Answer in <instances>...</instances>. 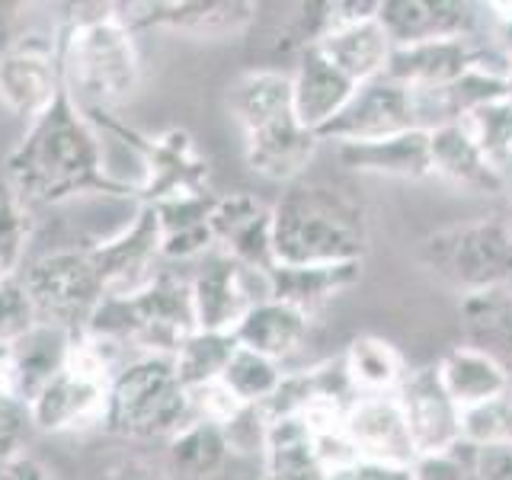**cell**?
I'll use <instances>...</instances> for the list:
<instances>
[{"label": "cell", "mask_w": 512, "mask_h": 480, "mask_svg": "<svg viewBox=\"0 0 512 480\" xmlns=\"http://www.w3.org/2000/svg\"><path fill=\"white\" fill-rule=\"evenodd\" d=\"M330 480H372V474H368V464L365 461H356V464H349V468L333 471Z\"/></svg>", "instance_id": "47"}, {"label": "cell", "mask_w": 512, "mask_h": 480, "mask_svg": "<svg viewBox=\"0 0 512 480\" xmlns=\"http://www.w3.org/2000/svg\"><path fill=\"white\" fill-rule=\"evenodd\" d=\"M32 432H36V423H32L29 400L13 391L0 394V464L23 455Z\"/></svg>", "instance_id": "40"}, {"label": "cell", "mask_w": 512, "mask_h": 480, "mask_svg": "<svg viewBox=\"0 0 512 480\" xmlns=\"http://www.w3.org/2000/svg\"><path fill=\"white\" fill-rule=\"evenodd\" d=\"M343 429L359 461H391V464L416 461L397 394H359L346 410Z\"/></svg>", "instance_id": "18"}, {"label": "cell", "mask_w": 512, "mask_h": 480, "mask_svg": "<svg viewBox=\"0 0 512 480\" xmlns=\"http://www.w3.org/2000/svg\"><path fill=\"white\" fill-rule=\"evenodd\" d=\"M228 109L244 128V135L272 119L288 116L292 109V77L285 71L256 68L240 74L228 90Z\"/></svg>", "instance_id": "32"}, {"label": "cell", "mask_w": 512, "mask_h": 480, "mask_svg": "<svg viewBox=\"0 0 512 480\" xmlns=\"http://www.w3.org/2000/svg\"><path fill=\"white\" fill-rule=\"evenodd\" d=\"M509 167H512V164H509Z\"/></svg>", "instance_id": "52"}, {"label": "cell", "mask_w": 512, "mask_h": 480, "mask_svg": "<svg viewBox=\"0 0 512 480\" xmlns=\"http://www.w3.org/2000/svg\"><path fill=\"white\" fill-rule=\"evenodd\" d=\"M237 448L218 423L192 420L167 439L170 480H234Z\"/></svg>", "instance_id": "23"}, {"label": "cell", "mask_w": 512, "mask_h": 480, "mask_svg": "<svg viewBox=\"0 0 512 480\" xmlns=\"http://www.w3.org/2000/svg\"><path fill=\"white\" fill-rule=\"evenodd\" d=\"M461 324L468 346L484 349L512 375V285L461 295Z\"/></svg>", "instance_id": "31"}, {"label": "cell", "mask_w": 512, "mask_h": 480, "mask_svg": "<svg viewBox=\"0 0 512 480\" xmlns=\"http://www.w3.org/2000/svg\"><path fill=\"white\" fill-rule=\"evenodd\" d=\"M55 39L64 93L90 119L109 116L132 100L141 84V58L135 32L125 26L116 4L77 7Z\"/></svg>", "instance_id": "2"}, {"label": "cell", "mask_w": 512, "mask_h": 480, "mask_svg": "<svg viewBox=\"0 0 512 480\" xmlns=\"http://www.w3.org/2000/svg\"><path fill=\"white\" fill-rule=\"evenodd\" d=\"M343 365L356 394H397L410 372L397 346L372 333L356 336L349 343V349L343 352Z\"/></svg>", "instance_id": "33"}, {"label": "cell", "mask_w": 512, "mask_h": 480, "mask_svg": "<svg viewBox=\"0 0 512 480\" xmlns=\"http://www.w3.org/2000/svg\"><path fill=\"white\" fill-rule=\"evenodd\" d=\"M128 29H167L189 39H231L256 20L247 0H154V4H116Z\"/></svg>", "instance_id": "13"}, {"label": "cell", "mask_w": 512, "mask_h": 480, "mask_svg": "<svg viewBox=\"0 0 512 480\" xmlns=\"http://www.w3.org/2000/svg\"><path fill=\"white\" fill-rule=\"evenodd\" d=\"M36 327H39V311L26 292L20 272L16 276H4L0 279V343L16 346Z\"/></svg>", "instance_id": "39"}, {"label": "cell", "mask_w": 512, "mask_h": 480, "mask_svg": "<svg viewBox=\"0 0 512 480\" xmlns=\"http://www.w3.org/2000/svg\"><path fill=\"white\" fill-rule=\"evenodd\" d=\"M368 212L359 196L330 183H288L272 205V266L362 263Z\"/></svg>", "instance_id": "3"}, {"label": "cell", "mask_w": 512, "mask_h": 480, "mask_svg": "<svg viewBox=\"0 0 512 480\" xmlns=\"http://www.w3.org/2000/svg\"><path fill=\"white\" fill-rule=\"evenodd\" d=\"M192 400L170 356H132L109 381L103 429L119 439H173L189 426Z\"/></svg>", "instance_id": "5"}, {"label": "cell", "mask_w": 512, "mask_h": 480, "mask_svg": "<svg viewBox=\"0 0 512 480\" xmlns=\"http://www.w3.org/2000/svg\"><path fill=\"white\" fill-rule=\"evenodd\" d=\"M196 330L189 279L157 272L135 295H106L93 311L84 336L119 352L135 356H170Z\"/></svg>", "instance_id": "4"}, {"label": "cell", "mask_w": 512, "mask_h": 480, "mask_svg": "<svg viewBox=\"0 0 512 480\" xmlns=\"http://www.w3.org/2000/svg\"><path fill=\"white\" fill-rule=\"evenodd\" d=\"M269 298H279L292 308L314 317L327 301L343 295L362 279V263H330V266H272L266 269Z\"/></svg>", "instance_id": "26"}, {"label": "cell", "mask_w": 512, "mask_h": 480, "mask_svg": "<svg viewBox=\"0 0 512 480\" xmlns=\"http://www.w3.org/2000/svg\"><path fill=\"white\" fill-rule=\"evenodd\" d=\"M458 125L477 141V148L484 151L496 167L506 170L512 164V100L509 96L471 109L468 116L458 119Z\"/></svg>", "instance_id": "36"}, {"label": "cell", "mask_w": 512, "mask_h": 480, "mask_svg": "<svg viewBox=\"0 0 512 480\" xmlns=\"http://www.w3.org/2000/svg\"><path fill=\"white\" fill-rule=\"evenodd\" d=\"M429 157H432V176L452 183L461 192H471V196H503L506 192L509 170L496 167L458 122L432 128Z\"/></svg>", "instance_id": "19"}, {"label": "cell", "mask_w": 512, "mask_h": 480, "mask_svg": "<svg viewBox=\"0 0 512 480\" xmlns=\"http://www.w3.org/2000/svg\"><path fill=\"white\" fill-rule=\"evenodd\" d=\"M471 464H474L477 480H512V442L493 445V448H477Z\"/></svg>", "instance_id": "43"}, {"label": "cell", "mask_w": 512, "mask_h": 480, "mask_svg": "<svg viewBox=\"0 0 512 480\" xmlns=\"http://www.w3.org/2000/svg\"><path fill=\"white\" fill-rule=\"evenodd\" d=\"M13 375H16V349L10 343H0V394L13 391Z\"/></svg>", "instance_id": "46"}, {"label": "cell", "mask_w": 512, "mask_h": 480, "mask_svg": "<svg viewBox=\"0 0 512 480\" xmlns=\"http://www.w3.org/2000/svg\"><path fill=\"white\" fill-rule=\"evenodd\" d=\"M106 295H135L148 285L160 260V221L151 205H138L128 228L87 247Z\"/></svg>", "instance_id": "15"}, {"label": "cell", "mask_w": 512, "mask_h": 480, "mask_svg": "<svg viewBox=\"0 0 512 480\" xmlns=\"http://www.w3.org/2000/svg\"><path fill=\"white\" fill-rule=\"evenodd\" d=\"M212 192L202 196H176L167 202L151 205L160 221V256L167 260H199V256L215 250L212 237V208H215Z\"/></svg>", "instance_id": "27"}, {"label": "cell", "mask_w": 512, "mask_h": 480, "mask_svg": "<svg viewBox=\"0 0 512 480\" xmlns=\"http://www.w3.org/2000/svg\"><path fill=\"white\" fill-rule=\"evenodd\" d=\"M32 208L16 196V189L0 180V272L16 276L26 266V250L32 240Z\"/></svg>", "instance_id": "37"}, {"label": "cell", "mask_w": 512, "mask_h": 480, "mask_svg": "<svg viewBox=\"0 0 512 480\" xmlns=\"http://www.w3.org/2000/svg\"><path fill=\"white\" fill-rule=\"evenodd\" d=\"M474 468L468 471V464L461 461L458 452L445 455H423L413 461V477L416 480H468Z\"/></svg>", "instance_id": "41"}, {"label": "cell", "mask_w": 512, "mask_h": 480, "mask_svg": "<svg viewBox=\"0 0 512 480\" xmlns=\"http://www.w3.org/2000/svg\"><path fill=\"white\" fill-rule=\"evenodd\" d=\"M189 292L196 330L234 333L253 304L269 298V279L266 272L247 269L234 263L231 256L218 253L189 279Z\"/></svg>", "instance_id": "12"}, {"label": "cell", "mask_w": 512, "mask_h": 480, "mask_svg": "<svg viewBox=\"0 0 512 480\" xmlns=\"http://www.w3.org/2000/svg\"><path fill=\"white\" fill-rule=\"evenodd\" d=\"M215 247L247 269H272V208L250 192L218 196L212 208Z\"/></svg>", "instance_id": "16"}, {"label": "cell", "mask_w": 512, "mask_h": 480, "mask_svg": "<svg viewBox=\"0 0 512 480\" xmlns=\"http://www.w3.org/2000/svg\"><path fill=\"white\" fill-rule=\"evenodd\" d=\"M0 480H58V474L42 458L23 452L10 458L7 464H0Z\"/></svg>", "instance_id": "44"}, {"label": "cell", "mask_w": 512, "mask_h": 480, "mask_svg": "<svg viewBox=\"0 0 512 480\" xmlns=\"http://www.w3.org/2000/svg\"><path fill=\"white\" fill-rule=\"evenodd\" d=\"M471 4L458 0H381L378 23L397 45H416L429 39H452V36H474Z\"/></svg>", "instance_id": "21"}, {"label": "cell", "mask_w": 512, "mask_h": 480, "mask_svg": "<svg viewBox=\"0 0 512 480\" xmlns=\"http://www.w3.org/2000/svg\"><path fill=\"white\" fill-rule=\"evenodd\" d=\"M320 148V138L304 128L295 112L272 119L244 135V154L250 170L276 183H298Z\"/></svg>", "instance_id": "20"}, {"label": "cell", "mask_w": 512, "mask_h": 480, "mask_svg": "<svg viewBox=\"0 0 512 480\" xmlns=\"http://www.w3.org/2000/svg\"><path fill=\"white\" fill-rule=\"evenodd\" d=\"M260 480H330L308 423L298 416L269 420L260 448Z\"/></svg>", "instance_id": "25"}, {"label": "cell", "mask_w": 512, "mask_h": 480, "mask_svg": "<svg viewBox=\"0 0 512 480\" xmlns=\"http://www.w3.org/2000/svg\"><path fill=\"white\" fill-rule=\"evenodd\" d=\"M116 368V352L77 333L64 365L29 397L36 432L58 436V432L103 426L109 381Z\"/></svg>", "instance_id": "6"}, {"label": "cell", "mask_w": 512, "mask_h": 480, "mask_svg": "<svg viewBox=\"0 0 512 480\" xmlns=\"http://www.w3.org/2000/svg\"><path fill=\"white\" fill-rule=\"evenodd\" d=\"M20 279L39 311V324L64 333H84L93 311L106 298L100 272H96L87 247L52 250L20 269Z\"/></svg>", "instance_id": "8"}, {"label": "cell", "mask_w": 512, "mask_h": 480, "mask_svg": "<svg viewBox=\"0 0 512 480\" xmlns=\"http://www.w3.org/2000/svg\"><path fill=\"white\" fill-rule=\"evenodd\" d=\"M285 372L279 362H272L253 349L237 346L234 356L221 375V384L228 388V394L237 400L240 407H263L266 400L279 391Z\"/></svg>", "instance_id": "35"}, {"label": "cell", "mask_w": 512, "mask_h": 480, "mask_svg": "<svg viewBox=\"0 0 512 480\" xmlns=\"http://www.w3.org/2000/svg\"><path fill=\"white\" fill-rule=\"evenodd\" d=\"M506 196H509V228H512V173H506Z\"/></svg>", "instance_id": "48"}, {"label": "cell", "mask_w": 512, "mask_h": 480, "mask_svg": "<svg viewBox=\"0 0 512 480\" xmlns=\"http://www.w3.org/2000/svg\"><path fill=\"white\" fill-rule=\"evenodd\" d=\"M4 29H7V16H4V7H0V36H4Z\"/></svg>", "instance_id": "50"}, {"label": "cell", "mask_w": 512, "mask_h": 480, "mask_svg": "<svg viewBox=\"0 0 512 480\" xmlns=\"http://www.w3.org/2000/svg\"><path fill=\"white\" fill-rule=\"evenodd\" d=\"M292 77V109H295V119L311 128L317 135L320 128H324L330 119H336V112H340L349 96L356 93L359 84H352V80L336 68V64L320 52L317 45H308L301 48V58H298V68Z\"/></svg>", "instance_id": "22"}, {"label": "cell", "mask_w": 512, "mask_h": 480, "mask_svg": "<svg viewBox=\"0 0 512 480\" xmlns=\"http://www.w3.org/2000/svg\"><path fill=\"white\" fill-rule=\"evenodd\" d=\"M336 157L346 170L391 176V180H426V176H432L429 132H423V128H410V132L378 141L340 144Z\"/></svg>", "instance_id": "24"}, {"label": "cell", "mask_w": 512, "mask_h": 480, "mask_svg": "<svg viewBox=\"0 0 512 480\" xmlns=\"http://www.w3.org/2000/svg\"><path fill=\"white\" fill-rule=\"evenodd\" d=\"M237 349L234 333H212V330H192L183 346L173 352V368L180 375L186 391H199L205 384L221 381L224 368Z\"/></svg>", "instance_id": "34"}, {"label": "cell", "mask_w": 512, "mask_h": 480, "mask_svg": "<svg viewBox=\"0 0 512 480\" xmlns=\"http://www.w3.org/2000/svg\"><path fill=\"white\" fill-rule=\"evenodd\" d=\"M423 263L461 295L512 285V228L500 215L445 224L423 240Z\"/></svg>", "instance_id": "7"}, {"label": "cell", "mask_w": 512, "mask_h": 480, "mask_svg": "<svg viewBox=\"0 0 512 480\" xmlns=\"http://www.w3.org/2000/svg\"><path fill=\"white\" fill-rule=\"evenodd\" d=\"M512 442V388L484 404L461 410V445L477 448L509 445Z\"/></svg>", "instance_id": "38"}, {"label": "cell", "mask_w": 512, "mask_h": 480, "mask_svg": "<svg viewBox=\"0 0 512 480\" xmlns=\"http://www.w3.org/2000/svg\"><path fill=\"white\" fill-rule=\"evenodd\" d=\"M0 279H4V272H0Z\"/></svg>", "instance_id": "51"}, {"label": "cell", "mask_w": 512, "mask_h": 480, "mask_svg": "<svg viewBox=\"0 0 512 480\" xmlns=\"http://www.w3.org/2000/svg\"><path fill=\"white\" fill-rule=\"evenodd\" d=\"M506 96L512 100V64H509V74H506Z\"/></svg>", "instance_id": "49"}, {"label": "cell", "mask_w": 512, "mask_h": 480, "mask_svg": "<svg viewBox=\"0 0 512 480\" xmlns=\"http://www.w3.org/2000/svg\"><path fill=\"white\" fill-rule=\"evenodd\" d=\"M64 93L58 39L48 32H23L0 52V106L13 116L39 119Z\"/></svg>", "instance_id": "9"}, {"label": "cell", "mask_w": 512, "mask_h": 480, "mask_svg": "<svg viewBox=\"0 0 512 480\" xmlns=\"http://www.w3.org/2000/svg\"><path fill=\"white\" fill-rule=\"evenodd\" d=\"M487 55L484 45H477L474 36H452V39H429L416 45H397L388 61V77L407 84L410 90H442L468 74L474 64Z\"/></svg>", "instance_id": "17"}, {"label": "cell", "mask_w": 512, "mask_h": 480, "mask_svg": "<svg viewBox=\"0 0 512 480\" xmlns=\"http://www.w3.org/2000/svg\"><path fill=\"white\" fill-rule=\"evenodd\" d=\"M416 125V106H413V90L400 80L381 74L375 80H365L349 96V103L336 112L317 132L320 141L330 144H362V141H378L391 138L400 132H410Z\"/></svg>", "instance_id": "10"}, {"label": "cell", "mask_w": 512, "mask_h": 480, "mask_svg": "<svg viewBox=\"0 0 512 480\" xmlns=\"http://www.w3.org/2000/svg\"><path fill=\"white\" fill-rule=\"evenodd\" d=\"M493 20H496V39H500L503 58L512 64V4H490Z\"/></svg>", "instance_id": "45"}, {"label": "cell", "mask_w": 512, "mask_h": 480, "mask_svg": "<svg viewBox=\"0 0 512 480\" xmlns=\"http://www.w3.org/2000/svg\"><path fill=\"white\" fill-rule=\"evenodd\" d=\"M100 480H170L167 468L138 458V455H122L116 461H109L106 468L100 471Z\"/></svg>", "instance_id": "42"}, {"label": "cell", "mask_w": 512, "mask_h": 480, "mask_svg": "<svg viewBox=\"0 0 512 480\" xmlns=\"http://www.w3.org/2000/svg\"><path fill=\"white\" fill-rule=\"evenodd\" d=\"M311 327V317L285 304L279 298H263L260 304L244 314V320L234 327V340L237 346L260 352V356L282 362L304 343Z\"/></svg>", "instance_id": "28"}, {"label": "cell", "mask_w": 512, "mask_h": 480, "mask_svg": "<svg viewBox=\"0 0 512 480\" xmlns=\"http://www.w3.org/2000/svg\"><path fill=\"white\" fill-rule=\"evenodd\" d=\"M314 45L352 80V84H365V80L381 77L388 71V61L394 52V42L378 23V16L333 29Z\"/></svg>", "instance_id": "29"}, {"label": "cell", "mask_w": 512, "mask_h": 480, "mask_svg": "<svg viewBox=\"0 0 512 480\" xmlns=\"http://www.w3.org/2000/svg\"><path fill=\"white\" fill-rule=\"evenodd\" d=\"M436 372L445 384L448 397H452L461 410L484 404V400H493L512 388V375L506 368L493 356H487L484 349L468 346V343L448 349L439 359Z\"/></svg>", "instance_id": "30"}, {"label": "cell", "mask_w": 512, "mask_h": 480, "mask_svg": "<svg viewBox=\"0 0 512 480\" xmlns=\"http://www.w3.org/2000/svg\"><path fill=\"white\" fill-rule=\"evenodd\" d=\"M397 404L404 413L416 458L458 452L461 445V407L448 397L436 365L407 372L397 388Z\"/></svg>", "instance_id": "14"}, {"label": "cell", "mask_w": 512, "mask_h": 480, "mask_svg": "<svg viewBox=\"0 0 512 480\" xmlns=\"http://www.w3.org/2000/svg\"><path fill=\"white\" fill-rule=\"evenodd\" d=\"M4 180L29 208L61 205L80 196L135 199V186L109 173L103 135L68 93L26 125L4 164Z\"/></svg>", "instance_id": "1"}, {"label": "cell", "mask_w": 512, "mask_h": 480, "mask_svg": "<svg viewBox=\"0 0 512 480\" xmlns=\"http://www.w3.org/2000/svg\"><path fill=\"white\" fill-rule=\"evenodd\" d=\"M141 180L135 183L138 205H157L176 196H202L208 189V160L186 128L160 135H138Z\"/></svg>", "instance_id": "11"}]
</instances>
